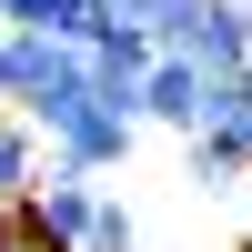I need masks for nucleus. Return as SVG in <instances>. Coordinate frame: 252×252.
<instances>
[{
  "mask_svg": "<svg viewBox=\"0 0 252 252\" xmlns=\"http://www.w3.org/2000/svg\"><path fill=\"white\" fill-rule=\"evenodd\" d=\"M31 121L51 131V161H81V172H121V161H131V131H141V111H121L101 81H71V91H51Z\"/></svg>",
  "mask_w": 252,
  "mask_h": 252,
  "instance_id": "1",
  "label": "nucleus"
},
{
  "mask_svg": "<svg viewBox=\"0 0 252 252\" xmlns=\"http://www.w3.org/2000/svg\"><path fill=\"white\" fill-rule=\"evenodd\" d=\"M101 172H81V161H51V172H40V192L20 202V232L31 242H51V252H81L91 242V222H101Z\"/></svg>",
  "mask_w": 252,
  "mask_h": 252,
  "instance_id": "2",
  "label": "nucleus"
},
{
  "mask_svg": "<svg viewBox=\"0 0 252 252\" xmlns=\"http://www.w3.org/2000/svg\"><path fill=\"white\" fill-rule=\"evenodd\" d=\"M161 71V31L152 20H111V31L91 40V81L121 101V111H141V81Z\"/></svg>",
  "mask_w": 252,
  "mask_h": 252,
  "instance_id": "3",
  "label": "nucleus"
},
{
  "mask_svg": "<svg viewBox=\"0 0 252 252\" xmlns=\"http://www.w3.org/2000/svg\"><path fill=\"white\" fill-rule=\"evenodd\" d=\"M141 121H161V131L192 141L202 121H212V71H202V61H182V51H161V71L141 81Z\"/></svg>",
  "mask_w": 252,
  "mask_h": 252,
  "instance_id": "4",
  "label": "nucleus"
},
{
  "mask_svg": "<svg viewBox=\"0 0 252 252\" xmlns=\"http://www.w3.org/2000/svg\"><path fill=\"white\" fill-rule=\"evenodd\" d=\"M71 81H91V51L61 31H20V111H40L51 91H71Z\"/></svg>",
  "mask_w": 252,
  "mask_h": 252,
  "instance_id": "5",
  "label": "nucleus"
},
{
  "mask_svg": "<svg viewBox=\"0 0 252 252\" xmlns=\"http://www.w3.org/2000/svg\"><path fill=\"white\" fill-rule=\"evenodd\" d=\"M192 182L202 192H252V131H232V121L192 131Z\"/></svg>",
  "mask_w": 252,
  "mask_h": 252,
  "instance_id": "6",
  "label": "nucleus"
},
{
  "mask_svg": "<svg viewBox=\"0 0 252 252\" xmlns=\"http://www.w3.org/2000/svg\"><path fill=\"white\" fill-rule=\"evenodd\" d=\"M40 141H51V131H40L31 111H0V212L40 192Z\"/></svg>",
  "mask_w": 252,
  "mask_h": 252,
  "instance_id": "7",
  "label": "nucleus"
},
{
  "mask_svg": "<svg viewBox=\"0 0 252 252\" xmlns=\"http://www.w3.org/2000/svg\"><path fill=\"white\" fill-rule=\"evenodd\" d=\"M81 252H141V222H131V202H101V222H91V242Z\"/></svg>",
  "mask_w": 252,
  "mask_h": 252,
  "instance_id": "8",
  "label": "nucleus"
},
{
  "mask_svg": "<svg viewBox=\"0 0 252 252\" xmlns=\"http://www.w3.org/2000/svg\"><path fill=\"white\" fill-rule=\"evenodd\" d=\"M71 0H0V31H61Z\"/></svg>",
  "mask_w": 252,
  "mask_h": 252,
  "instance_id": "9",
  "label": "nucleus"
},
{
  "mask_svg": "<svg viewBox=\"0 0 252 252\" xmlns=\"http://www.w3.org/2000/svg\"><path fill=\"white\" fill-rule=\"evenodd\" d=\"M0 111H20V31H0Z\"/></svg>",
  "mask_w": 252,
  "mask_h": 252,
  "instance_id": "10",
  "label": "nucleus"
},
{
  "mask_svg": "<svg viewBox=\"0 0 252 252\" xmlns=\"http://www.w3.org/2000/svg\"><path fill=\"white\" fill-rule=\"evenodd\" d=\"M242 20H252V0H242Z\"/></svg>",
  "mask_w": 252,
  "mask_h": 252,
  "instance_id": "11",
  "label": "nucleus"
}]
</instances>
